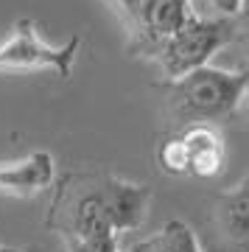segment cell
<instances>
[{"label":"cell","instance_id":"obj_1","mask_svg":"<svg viewBox=\"0 0 249 252\" xmlns=\"http://www.w3.org/2000/svg\"><path fill=\"white\" fill-rule=\"evenodd\" d=\"M152 188L107 171H67L54 182L45 227L56 233L64 252L107 250L124 233L146 224Z\"/></svg>","mask_w":249,"mask_h":252},{"label":"cell","instance_id":"obj_2","mask_svg":"<svg viewBox=\"0 0 249 252\" xmlns=\"http://www.w3.org/2000/svg\"><path fill=\"white\" fill-rule=\"evenodd\" d=\"M249 87L247 70H224V67H199L179 79L162 84L168 112L182 126L190 124H216L235 115L244 104Z\"/></svg>","mask_w":249,"mask_h":252},{"label":"cell","instance_id":"obj_3","mask_svg":"<svg viewBox=\"0 0 249 252\" xmlns=\"http://www.w3.org/2000/svg\"><path fill=\"white\" fill-rule=\"evenodd\" d=\"M235 23L232 17H205L199 11H190V17L165 39L154 62L160 64L165 81L179 79L185 73L207 67L221 48L235 39Z\"/></svg>","mask_w":249,"mask_h":252},{"label":"cell","instance_id":"obj_4","mask_svg":"<svg viewBox=\"0 0 249 252\" xmlns=\"http://www.w3.org/2000/svg\"><path fill=\"white\" fill-rule=\"evenodd\" d=\"M81 48V36H73L62 45H51L42 34L36 20L23 17L14 23L11 34L0 42V73L20 70H51L62 81L70 79L76 56Z\"/></svg>","mask_w":249,"mask_h":252},{"label":"cell","instance_id":"obj_5","mask_svg":"<svg viewBox=\"0 0 249 252\" xmlns=\"http://www.w3.org/2000/svg\"><path fill=\"white\" fill-rule=\"evenodd\" d=\"M190 0H143L137 26L129 31V54L140 59H157L165 39L190 17Z\"/></svg>","mask_w":249,"mask_h":252},{"label":"cell","instance_id":"obj_6","mask_svg":"<svg viewBox=\"0 0 249 252\" xmlns=\"http://www.w3.org/2000/svg\"><path fill=\"white\" fill-rule=\"evenodd\" d=\"M56 162L51 152H31L14 160H0V193L14 199H34L54 188Z\"/></svg>","mask_w":249,"mask_h":252},{"label":"cell","instance_id":"obj_7","mask_svg":"<svg viewBox=\"0 0 249 252\" xmlns=\"http://www.w3.org/2000/svg\"><path fill=\"white\" fill-rule=\"evenodd\" d=\"M187 152V177L193 180H213L224 171L227 143L216 124H190L179 129Z\"/></svg>","mask_w":249,"mask_h":252},{"label":"cell","instance_id":"obj_8","mask_svg":"<svg viewBox=\"0 0 249 252\" xmlns=\"http://www.w3.org/2000/svg\"><path fill=\"white\" fill-rule=\"evenodd\" d=\"M216 227L230 252H249V188L244 182L218 196Z\"/></svg>","mask_w":249,"mask_h":252},{"label":"cell","instance_id":"obj_9","mask_svg":"<svg viewBox=\"0 0 249 252\" xmlns=\"http://www.w3.org/2000/svg\"><path fill=\"white\" fill-rule=\"evenodd\" d=\"M129 252H202V244L196 238V233L185 221L171 219L157 230V233L146 235L140 241L126 244Z\"/></svg>","mask_w":249,"mask_h":252},{"label":"cell","instance_id":"obj_10","mask_svg":"<svg viewBox=\"0 0 249 252\" xmlns=\"http://www.w3.org/2000/svg\"><path fill=\"white\" fill-rule=\"evenodd\" d=\"M157 165L168 177H187V152L182 143V135H165L157 146Z\"/></svg>","mask_w":249,"mask_h":252},{"label":"cell","instance_id":"obj_11","mask_svg":"<svg viewBox=\"0 0 249 252\" xmlns=\"http://www.w3.org/2000/svg\"><path fill=\"white\" fill-rule=\"evenodd\" d=\"M109 6L115 9V14L124 20L126 26V34L137 26V17H140V9H143V0H107Z\"/></svg>","mask_w":249,"mask_h":252},{"label":"cell","instance_id":"obj_12","mask_svg":"<svg viewBox=\"0 0 249 252\" xmlns=\"http://www.w3.org/2000/svg\"><path fill=\"white\" fill-rule=\"evenodd\" d=\"M232 23H235V34H249V0H238L235 3V14H232Z\"/></svg>","mask_w":249,"mask_h":252},{"label":"cell","instance_id":"obj_13","mask_svg":"<svg viewBox=\"0 0 249 252\" xmlns=\"http://www.w3.org/2000/svg\"><path fill=\"white\" fill-rule=\"evenodd\" d=\"M207 3H210V6H216L224 17H232V14H235V3H238V0H207Z\"/></svg>","mask_w":249,"mask_h":252},{"label":"cell","instance_id":"obj_14","mask_svg":"<svg viewBox=\"0 0 249 252\" xmlns=\"http://www.w3.org/2000/svg\"><path fill=\"white\" fill-rule=\"evenodd\" d=\"M76 252H129L126 250V244H115V247H107V250H76Z\"/></svg>","mask_w":249,"mask_h":252},{"label":"cell","instance_id":"obj_15","mask_svg":"<svg viewBox=\"0 0 249 252\" xmlns=\"http://www.w3.org/2000/svg\"><path fill=\"white\" fill-rule=\"evenodd\" d=\"M241 107H244V109L249 112V87H247V95H244V104H241Z\"/></svg>","mask_w":249,"mask_h":252},{"label":"cell","instance_id":"obj_16","mask_svg":"<svg viewBox=\"0 0 249 252\" xmlns=\"http://www.w3.org/2000/svg\"><path fill=\"white\" fill-rule=\"evenodd\" d=\"M11 252H39V250H20V247H11Z\"/></svg>","mask_w":249,"mask_h":252},{"label":"cell","instance_id":"obj_17","mask_svg":"<svg viewBox=\"0 0 249 252\" xmlns=\"http://www.w3.org/2000/svg\"><path fill=\"white\" fill-rule=\"evenodd\" d=\"M0 252H11V247H3V244H0Z\"/></svg>","mask_w":249,"mask_h":252},{"label":"cell","instance_id":"obj_18","mask_svg":"<svg viewBox=\"0 0 249 252\" xmlns=\"http://www.w3.org/2000/svg\"><path fill=\"white\" fill-rule=\"evenodd\" d=\"M241 182H244V185H247V188H249V174H247V177H244V180H241Z\"/></svg>","mask_w":249,"mask_h":252},{"label":"cell","instance_id":"obj_19","mask_svg":"<svg viewBox=\"0 0 249 252\" xmlns=\"http://www.w3.org/2000/svg\"><path fill=\"white\" fill-rule=\"evenodd\" d=\"M244 36H247V39H249V34H244Z\"/></svg>","mask_w":249,"mask_h":252},{"label":"cell","instance_id":"obj_20","mask_svg":"<svg viewBox=\"0 0 249 252\" xmlns=\"http://www.w3.org/2000/svg\"><path fill=\"white\" fill-rule=\"evenodd\" d=\"M190 3H193V0H190Z\"/></svg>","mask_w":249,"mask_h":252}]
</instances>
